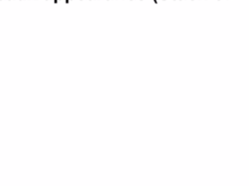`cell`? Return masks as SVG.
<instances>
[{
	"label": "cell",
	"instance_id": "cell-1",
	"mask_svg": "<svg viewBox=\"0 0 249 186\" xmlns=\"http://www.w3.org/2000/svg\"><path fill=\"white\" fill-rule=\"evenodd\" d=\"M154 2H155V3H158V1H157V0H154Z\"/></svg>",
	"mask_w": 249,
	"mask_h": 186
},
{
	"label": "cell",
	"instance_id": "cell-2",
	"mask_svg": "<svg viewBox=\"0 0 249 186\" xmlns=\"http://www.w3.org/2000/svg\"><path fill=\"white\" fill-rule=\"evenodd\" d=\"M65 2H66V3H68V2H69V0H65Z\"/></svg>",
	"mask_w": 249,
	"mask_h": 186
},
{
	"label": "cell",
	"instance_id": "cell-3",
	"mask_svg": "<svg viewBox=\"0 0 249 186\" xmlns=\"http://www.w3.org/2000/svg\"><path fill=\"white\" fill-rule=\"evenodd\" d=\"M57 1H58V0H54V2H55V3H56V2H57Z\"/></svg>",
	"mask_w": 249,
	"mask_h": 186
}]
</instances>
